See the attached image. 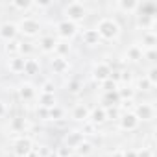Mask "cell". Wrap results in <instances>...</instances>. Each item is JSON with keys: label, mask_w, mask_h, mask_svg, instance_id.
<instances>
[{"label": "cell", "mask_w": 157, "mask_h": 157, "mask_svg": "<svg viewBox=\"0 0 157 157\" xmlns=\"http://www.w3.org/2000/svg\"><path fill=\"white\" fill-rule=\"evenodd\" d=\"M94 30L100 35V41H109V43L111 41H117L120 37V33H122L120 24L113 17H102V19H98Z\"/></svg>", "instance_id": "cell-1"}, {"label": "cell", "mask_w": 157, "mask_h": 157, "mask_svg": "<svg viewBox=\"0 0 157 157\" xmlns=\"http://www.w3.org/2000/svg\"><path fill=\"white\" fill-rule=\"evenodd\" d=\"M89 15V10L83 2H80V0H72V2H68L65 8H63V19L74 22V24H80L87 19Z\"/></svg>", "instance_id": "cell-2"}, {"label": "cell", "mask_w": 157, "mask_h": 157, "mask_svg": "<svg viewBox=\"0 0 157 157\" xmlns=\"http://www.w3.org/2000/svg\"><path fill=\"white\" fill-rule=\"evenodd\" d=\"M78 33H80V26L78 24H74L67 19H61V21L56 22V37L59 41H68L70 43Z\"/></svg>", "instance_id": "cell-3"}, {"label": "cell", "mask_w": 157, "mask_h": 157, "mask_svg": "<svg viewBox=\"0 0 157 157\" xmlns=\"http://www.w3.org/2000/svg\"><path fill=\"white\" fill-rule=\"evenodd\" d=\"M17 28H19V35L30 37V39L39 37V33H41V30H43L41 22H39L37 19H33V17H22V19L17 22Z\"/></svg>", "instance_id": "cell-4"}, {"label": "cell", "mask_w": 157, "mask_h": 157, "mask_svg": "<svg viewBox=\"0 0 157 157\" xmlns=\"http://www.w3.org/2000/svg\"><path fill=\"white\" fill-rule=\"evenodd\" d=\"M117 120H118V129L128 131V133L139 129V126H140V120L137 118V115L133 113V109L131 111H122Z\"/></svg>", "instance_id": "cell-5"}, {"label": "cell", "mask_w": 157, "mask_h": 157, "mask_svg": "<svg viewBox=\"0 0 157 157\" xmlns=\"http://www.w3.org/2000/svg\"><path fill=\"white\" fill-rule=\"evenodd\" d=\"M33 151V142L28 135H21L13 140V153L15 157H28Z\"/></svg>", "instance_id": "cell-6"}, {"label": "cell", "mask_w": 157, "mask_h": 157, "mask_svg": "<svg viewBox=\"0 0 157 157\" xmlns=\"http://www.w3.org/2000/svg\"><path fill=\"white\" fill-rule=\"evenodd\" d=\"M111 74H113V68H111L109 63H105V61H98V63L93 65L91 76H93V80H94L96 83H104L105 80H109V78H111Z\"/></svg>", "instance_id": "cell-7"}, {"label": "cell", "mask_w": 157, "mask_h": 157, "mask_svg": "<svg viewBox=\"0 0 157 157\" xmlns=\"http://www.w3.org/2000/svg\"><path fill=\"white\" fill-rule=\"evenodd\" d=\"M17 39H19V28H17V22L4 21L2 24H0V41L11 43V41H17Z\"/></svg>", "instance_id": "cell-8"}, {"label": "cell", "mask_w": 157, "mask_h": 157, "mask_svg": "<svg viewBox=\"0 0 157 157\" xmlns=\"http://www.w3.org/2000/svg\"><path fill=\"white\" fill-rule=\"evenodd\" d=\"M133 113L137 115V118H139L140 122H150V120L155 118V107H153L151 104H148V102L139 104V105L133 109Z\"/></svg>", "instance_id": "cell-9"}, {"label": "cell", "mask_w": 157, "mask_h": 157, "mask_svg": "<svg viewBox=\"0 0 157 157\" xmlns=\"http://www.w3.org/2000/svg\"><path fill=\"white\" fill-rule=\"evenodd\" d=\"M139 0H117V2L113 4V8L124 15H135L139 11Z\"/></svg>", "instance_id": "cell-10"}, {"label": "cell", "mask_w": 157, "mask_h": 157, "mask_svg": "<svg viewBox=\"0 0 157 157\" xmlns=\"http://www.w3.org/2000/svg\"><path fill=\"white\" fill-rule=\"evenodd\" d=\"M89 113H91V107L87 104H76L72 107V111H70V118L74 122L85 124V122H89Z\"/></svg>", "instance_id": "cell-11"}, {"label": "cell", "mask_w": 157, "mask_h": 157, "mask_svg": "<svg viewBox=\"0 0 157 157\" xmlns=\"http://www.w3.org/2000/svg\"><path fill=\"white\" fill-rule=\"evenodd\" d=\"M50 68H52V72H54V74L63 76V74H67V72L70 70V61H68L67 57L54 56V57H52V61H50Z\"/></svg>", "instance_id": "cell-12"}, {"label": "cell", "mask_w": 157, "mask_h": 157, "mask_svg": "<svg viewBox=\"0 0 157 157\" xmlns=\"http://www.w3.org/2000/svg\"><path fill=\"white\" fill-rule=\"evenodd\" d=\"M83 140H85V133H83V131L74 129V131H68V133L65 135L63 144H65V146H68V148H72V150H76L78 146L83 142Z\"/></svg>", "instance_id": "cell-13"}, {"label": "cell", "mask_w": 157, "mask_h": 157, "mask_svg": "<svg viewBox=\"0 0 157 157\" xmlns=\"http://www.w3.org/2000/svg\"><path fill=\"white\" fill-rule=\"evenodd\" d=\"M17 94L22 102H33L37 98V89L32 83H21L17 89Z\"/></svg>", "instance_id": "cell-14"}, {"label": "cell", "mask_w": 157, "mask_h": 157, "mask_svg": "<svg viewBox=\"0 0 157 157\" xmlns=\"http://www.w3.org/2000/svg\"><path fill=\"white\" fill-rule=\"evenodd\" d=\"M89 122H91L93 126H102V124H105V122H107L105 107H104V105H96V107H93L91 113H89Z\"/></svg>", "instance_id": "cell-15"}, {"label": "cell", "mask_w": 157, "mask_h": 157, "mask_svg": "<svg viewBox=\"0 0 157 157\" xmlns=\"http://www.w3.org/2000/svg\"><path fill=\"white\" fill-rule=\"evenodd\" d=\"M56 44H57V37H54V35H41L39 37V50L43 54H54Z\"/></svg>", "instance_id": "cell-16"}, {"label": "cell", "mask_w": 157, "mask_h": 157, "mask_svg": "<svg viewBox=\"0 0 157 157\" xmlns=\"http://www.w3.org/2000/svg\"><path fill=\"white\" fill-rule=\"evenodd\" d=\"M82 41H83V44L85 46H98L102 41H100V35L96 33V30L94 28H87V30H83L82 32Z\"/></svg>", "instance_id": "cell-17"}, {"label": "cell", "mask_w": 157, "mask_h": 157, "mask_svg": "<svg viewBox=\"0 0 157 157\" xmlns=\"http://www.w3.org/2000/svg\"><path fill=\"white\" fill-rule=\"evenodd\" d=\"M24 63H26V57H21V56H10L8 57V70L11 74H22L24 70Z\"/></svg>", "instance_id": "cell-18"}, {"label": "cell", "mask_w": 157, "mask_h": 157, "mask_svg": "<svg viewBox=\"0 0 157 157\" xmlns=\"http://www.w3.org/2000/svg\"><path fill=\"white\" fill-rule=\"evenodd\" d=\"M140 48L142 50H151V48H157V33L155 32H142V37H140Z\"/></svg>", "instance_id": "cell-19"}, {"label": "cell", "mask_w": 157, "mask_h": 157, "mask_svg": "<svg viewBox=\"0 0 157 157\" xmlns=\"http://www.w3.org/2000/svg\"><path fill=\"white\" fill-rule=\"evenodd\" d=\"M142 52H144V50L140 48V44L135 43V44H129V46H128V50H126L124 56H126L128 61H131V63H139V61H142Z\"/></svg>", "instance_id": "cell-20"}, {"label": "cell", "mask_w": 157, "mask_h": 157, "mask_svg": "<svg viewBox=\"0 0 157 157\" xmlns=\"http://www.w3.org/2000/svg\"><path fill=\"white\" fill-rule=\"evenodd\" d=\"M117 93H118L120 102H133V98H135V93H137V91H135L131 85H118Z\"/></svg>", "instance_id": "cell-21"}, {"label": "cell", "mask_w": 157, "mask_h": 157, "mask_svg": "<svg viewBox=\"0 0 157 157\" xmlns=\"http://www.w3.org/2000/svg\"><path fill=\"white\" fill-rule=\"evenodd\" d=\"M39 70H41L39 61L33 59V57H26V63H24V70H22V74H26V76H35V74H39Z\"/></svg>", "instance_id": "cell-22"}, {"label": "cell", "mask_w": 157, "mask_h": 157, "mask_svg": "<svg viewBox=\"0 0 157 157\" xmlns=\"http://www.w3.org/2000/svg\"><path fill=\"white\" fill-rule=\"evenodd\" d=\"M102 102H104V107H118V105H120L118 93H117V91L104 93V96H102Z\"/></svg>", "instance_id": "cell-23"}, {"label": "cell", "mask_w": 157, "mask_h": 157, "mask_svg": "<svg viewBox=\"0 0 157 157\" xmlns=\"http://www.w3.org/2000/svg\"><path fill=\"white\" fill-rule=\"evenodd\" d=\"M26 128H28V122H26V118H22V117L11 118V122H10V129H11L13 133H24Z\"/></svg>", "instance_id": "cell-24"}, {"label": "cell", "mask_w": 157, "mask_h": 157, "mask_svg": "<svg viewBox=\"0 0 157 157\" xmlns=\"http://www.w3.org/2000/svg\"><path fill=\"white\" fill-rule=\"evenodd\" d=\"M10 6L13 8V10H17V11H22V13H28L30 10H33V2L32 0H13V2H10Z\"/></svg>", "instance_id": "cell-25"}, {"label": "cell", "mask_w": 157, "mask_h": 157, "mask_svg": "<svg viewBox=\"0 0 157 157\" xmlns=\"http://www.w3.org/2000/svg\"><path fill=\"white\" fill-rule=\"evenodd\" d=\"M65 107H61V105H54V107H50L48 109V120H54V122H57V120H63L65 118Z\"/></svg>", "instance_id": "cell-26"}, {"label": "cell", "mask_w": 157, "mask_h": 157, "mask_svg": "<svg viewBox=\"0 0 157 157\" xmlns=\"http://www.w3.org/2000/svg\"><path fill=\"white\" fill-rule=\"evenodd\" d=\"M65 89H67V93H70V94H80L82 89H83V83H82L80 80H76V78H72V80H68V82L65 83Z\"/></svg>", "instance_id": "cell-27"}, {"label": "cell", "mask_w": 157, "mask_h": 157, "mask_svg": "<svg viewBox=\"0 0 157 157\" xmlns=\"http://www.w3.org/2000/svg\"><path fill=\"white\" fill-rule=\"evenodd\" d=\"M54 54L59 56V57H67V56L70 54V43H68V41H59V39H57V44H56Z\"/></svg>", "instance_id": "cell-28"}, {"label": "cell", "mask_w": 157, "mask_h": 157, "mask_svg": "<svg viewBox=\"0 0 157 157\" xmlns=\"http://www.w3.org/2000/svg\"><path fill=\"white\" fill-rule=\"evenodd\" d=\"M39 105L44 109H50L56 105V94H43L39 93Z\"/></svg>", "instance_id": "cell-29"}, {"label": "cell", "mask_w": 157, "mask_h": 157, "mask_svg": "<svg viewBox=\"0 0 157 157\" xmlns=\"http://www.w3.org/2000/svg\"><path fill=\"white\" fill-rule=\"evenodd\" d=\"M74 151H76L78 155H82V157H87V155H91V153H93V144H91L89 140H83V142L78 146Z\"/></svg>", "instance_id": "cell-30"}, {"label": "cell", "mask_w": 157, "mask_h": 157, "mask_svg": "<svg viewBox=\"0 0 157 157\" xmlns=\"http://www.w3.org/2000/svg\"><path fill=\"white\" fill-rule=\"evenodd\" d=\"M144 78L148 80V83H150L151 87H155V85H157V67L151 65V67L148 68V72L144 74Z\"/></svg>", "instance_id": "cell-31"}, {"label": "cell", "mask_w": 157, "mask_h": 157, "mask_svg": "<svg viewBox=\"0 0 157 157\" xmlns=\"http://www.w3.org/2000/svg\"><path fill=\"white\" fill-rule=\"evenodd\" d=\"M32 52H33V46H32L30 43L21 41V46H19V56H21V57H32Z\"/></svg>", "instance_id": "cell-32"}, {"label": "cell", "mask_w": 157, "mask_h": 157, "mask_svg": "<svg viewBox=\"0 0 157 157\" xmlns=\"http://www.w3.org/2000/svg\"><path fill=\"white\" fill-rule=\"evenodd\" d=\"M39 89H41L43 94H54L56 93V83H54V80H44Z\"/></svg>", "instance_id": "cell-33"}, {"label": "cell", "mask_w": 157, "mask_h": 157, "mask_svg": "<svg viewBox=\"0 0 157 157\" xmlns=\"http://www.w3.org/2000/svg\"><path fill=\"white\" fill-rule=\"evenodd\" d=\"M135 91H142V93H148V91H151L153 87L148 83V80H146V78L142 76V78H139V80H137V85L133 87Z\"/></svg>", "instance_id": "cell-34"}, {"label": "cell", "mask_w": 157, "mask_h": 157, "mask_svg": "<svg viewBox=\"0 0 157 157\" xmlns=\"http://www.w3.org/2000/svg\"><path fill=\"white\" fill-rule=\"evenodd\" d=\"M100 87H102L104 93H111V91H117V89H118V83L109 78V80H105L104 83H100Z\"/></svg>", "instance_id": "cell-35"}, {"label": "cell", "mask_w": 157, "mask_h": 157, "mask_svg": "<svg viewBox=\"0 0 157 157\" xmlns=\"http://www.w3.org/2000/svg\"><path fill=\"white\" fill-rule=\"evenodd\" d=\"M19 46H21V41H11V43H6V52L10 56H19Z\"/></svg>", "instance_id": "cell-36"}, {"label": "cell", "mask_w": 157, "mask_h": 157, "mask_svg": "<svg viewBox=\"0 0 157 157\" xmlns=\"http://www.w3.org/2000/svg\"><path fill=\"white\" fill-rule=\"evenodd\" d=\"M72 153H74V150L68 148V146H65V144H61L59 148H56V157H70Z\"/></svg>", "instance_id": "cell-37"}, {"label": "cell", "mask_w": 157, "mask_h": 157, "mask_svg": "<svg viewBox=\"0 0 157 157\" xmlns=\"http://www.w3.org/2000/svg\"><path fill=\"white\" fill-rule=\"evenodd\" d=\"M142 59H146V61H150V63L153 65V63H155V59H157V48L144 50V52H142Z\"/></svg>", "instance_id": "cell-38"}, {"label": "cell", "mask_w": 157, "mask_h": 157, "mask_svg": "<svg viewBox=\"0 0 157 157\" xmlns=\"http://www.w3.org/2000/svg\"><path fill=\"white\" fill-rule=\"evenodd\" d=\"M35 113H37V117H39L41 120H48V109H44V107H41V105H39Z\"/></svg>", "instance_id": "cell-39"}, {"label": "cell", "mask_w": 157, "mask_h": 157, "mask_svg": "<svg viewBox=\"0 0 157 157\" xmlns=\"http://www.w3.org/2000/svg\"><path fill=\"white\" fill-rule=\"evenodd\" d=\"M50 6H52L50 0H43V2H33V8H37V10H46V8H50Z\"/></svg>", "instance_id": "cell-40"}, {"label": "cell", "mask_w": 157, "mask_h": 157, "mask_svg": "<svg viewBox=\"0 0 157 157\" xmlns=\"http://www.w3.org/2000/svg\"><path fill=\"white\" fill-rule=\"evenodd\" d=\"M137 157H151V150L150 148H140V150H137Z\"/></svg>", "instance_id": "cell-41"}, {"label": "cell", "mask_w": 157, "mask_h": 157, "mask_svg": "<svg viewBox=\"0 0 157 157\" xmlns=\"http://www.w3.org/2000/svg\"><path fill=\"white\" fill-rule=\"evenodd\" d=\"M122 157H137V150L126 148V150H122Z\"/></svg>", "instance_id": "cell-42"}, {"label": "cell", "mask_w": 157, "mask_h": 157, "mask_svg": "<svg viewBox=\"0 0 157 157\" xmlns=\"http://www.w3.org/2000/svg\"><path fill=\"white\" fill-rule=\"evenodd\" d=\"M6 115H8V105L4 100H0V118H4Z\"/></svg>", "instance_id": "cell-43"}, {"label": "cell", "mask_w": 157, "mask_h": 157, "mask_svg": "<svg viewBox=\"0 0 157 157\" xmlns=\"http://www.w3.org/2000/svg\"><path fill=\"white\" fill-rule=\"evenodd\" d=\"M70 157H82V155H78V153H76V151H74V153H72V155H70Z\"/></svg>", "instance_id": "cell-44"}]
</instances>
